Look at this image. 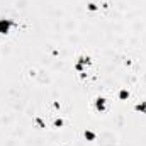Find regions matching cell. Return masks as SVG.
<instances>
[{"label":"cell","instance_id":"6da1fadb","mask_svg":"<svg viewBox=\"0 0 146 146\" xmlns=\"http://www.w3.org/2000/svg\"><path fill=\"white\" fill-rule=\"evenodd\" d=\"M10 26H12V21H10V19H0V33H2V34L9 33Z\"/></svg>","mask_w":146,"mask_h":146},{"label":"cell","instance_id":"7a4b0ae2","mask_svg":"<svg viewBox=\"0 0 146 146\" xmlns=\"http://www.w3.org/2000/svg\"><path fill=\"white\" fill-rule=\"evenodd\" d=\"M97 109H99V110L106 109V99H102V97H100V99H97Z\"/></svg>","mask_w":146,"mask_h":146},{"label":"cell","instance_id":"3957f363","mask_svg":"<svg viewBox=\"0 0 146 146\" xmlns=\"http://www.w3.org/2000/svg\"><path fill=\"white\" fill-rule=\"evenodd\" d=\"M85 138H87V139H94V138H95V134H94L92 131H85Z\"/></svg>","mask_w":146,"mask_h":146},{"label":"cell","instance_id":"277c9868","mask_svg":"<svg viewBox=\"0 0 146 146\" xmlns=\"http://www.w3.org/2000/svg\"><path fill=\"white\" fill-rule=\"evenodd\" d=\"M127 95H129V94H127V92H126V90H122V92H121V99H126V97H127Z\"/></svg>","mask_w":146,"mask_h":146},{"label":"cell","instance_id":"5b68a950","mask_svg":"<svg viewBox=\"0 0 146 146\" xmlns=\"http://www.w3.org/2000/svg\"><path fill=\"white\" fill-rule=\"evenodd\" d=\"M136 109H139V110H146V104H141V106H138Z\"/></svg>","mask_w":146,"mask_h":146},{"label":"cell","instance_id":"8992f818","mask_svg":"<svg viewBox=\"0 0 146 146\" xmlns=\"http://www.w3.org/2000/svg\"><path fill=\"white\" fill-rule=\"evenodd\" d=\"M88 9H90V10H95L97 7H95V3H90V5H88Z\"/></svg>","mask_w":146,"mask_h":146}]
</instances>
